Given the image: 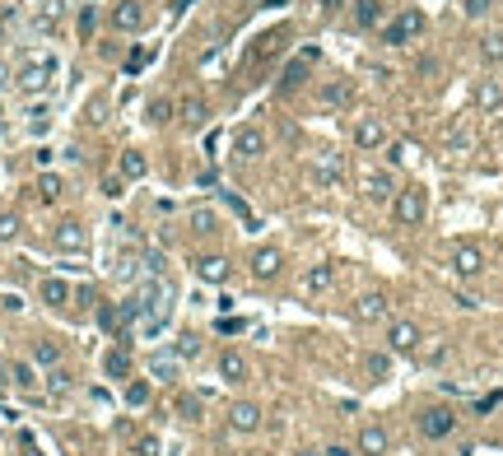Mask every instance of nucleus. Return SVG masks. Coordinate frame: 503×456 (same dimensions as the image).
Segmentation results:
<instances>
[{
    "label": "nucleus",
    "mask_w": 503,
    "mask_h": 456,
    "mask_svg": "<svg viewBox=\"0 0 503 456\" xmlns=\"http://www.w3.org/2000/svg\"><path fill=\"white\" fill-rule=\"evenodd\" d=\"M340 5H345V0H317V10H326V14H335Z\"/></svg>",
    "instance_id": "50"
},
{
    "label": "nucleus",
    "mask_w": 503,
    "mask_h": 456,
    "mask_svg": "<svg viewBox=\"0 0 503 456\" xmlns=\"http://www.w3.org/2000/svg\"><path fill=\"white\" fill-rule=\"evenodd\" d=\"M10 382H14V378H10V363L0 358V387H10Z\"/></svg>",
    "instance_id": "53"
},
{
    "label": "nucleus",
    "mask_w": 503,
    "mask_h": 456,
    "mask_svg": "<svg viewBox=\"0 0 503 456\" xmlns=\"http://www.w3.org/2000/svg\"><path fill=\"white\" fill-rule=\"evenodd\" d=\"M308 177L317 182V187H340V177H345V163H340V154H317L313 168H308Z\"/></svg>",
    "instance_id": "8"
},
{
    "label": "nucleus",
    "mask_w": 503,
    "mask_h": 456,
    "mask_svg": "<svg viewBox=\"0 0 503 456\" xmlns=\"http://www.w3.org/2000/svg\"><path fill=\"white\" fill-rule=\"evenodd\" d=\"M364 187H369V201H391L396 196V182L387 173H364Z\"/></svg>",
    "instance_id": "25"
},
{
    "label": "nucleus",
    "mask_w": 503,
    "mask_h": 456,
    "mask_svg": "<svg viewBox=\"0 0 503 456\" xmlns=\"http://www.w3.org/2000/svg\"><path fill=\"white\" fill-rule=\"evenodd\" d=\"M364 368H369L373 378H382L387 373V354H364Z\"/></svg>",
    "instance_id": "40"
},
{
    "label": "nucleus",
    "mask_w": 503,
    "mask_h": 456,
    "mask_svg": "<svg viewBox=\"0 0 503 456\" xmlns=\"http://www.w3.org/2000/svg\"><path fill=\"white\" fill-rule=\"evenodd\" d=\"M122 182L126 177H103V196H122Z\"/></svg>",
    "instance_id": "47"
},
{
    "label": "nucleus",
    "mask_w": 503,
    "mask_h": 456,
    "mask_svg": "<svg viewBox=\"0 0 503 456\" xmlns=\"http://www.w3.org/2000/svg\"><path fill=\"white\" fill-rule=\"evenodd\" d=\"M149 122H168V103H163V98L149 103Z\"/></svg>",
    "instance_id": "46"
},
{
    "label": "nucleus",
    "mask_w": 503,
    "mask_h": 456,
    "mask_svg": "<svg viewBox=\"0 0 503 456\" xmlns=\"http://www.w3.org/2000/svg\"><path fill=\"white\" fill-rule=\"evenodd\" d=\"M93 23H98V14H93V5H84V10H79V33L89 37V33H93Z\"/></svg>",
    "instance_id": "43"
},
{
    "label": "nucleus",
    "mask_w": 503,
    "mask_h": 456,
    "mask_svg": "<svg viewBox=\"0 0 503 456\" xmlns=\"http://www.w3.org/2000/svg\"><path fill=\"white\" fill-rule=\"evenodd\" d=\"M135 456H158V438H140V443H135Z\"/></svg>",
    "instance_id": "45"
},
{
    "label": "nucleus",
    "mask_w": 503,
    "mask_h": 456,
    "mask_svg": "<svg viewBox=\"0 0 503 456\" xmlns=\"http://www.w3.org/2000/svg\"><path fill=\"white\" fill-rule=\"evenodd\" d=\"M299 456H322V452H317V447H299Z\"/></svg>",
    "instance_id": "55"
},
{
    "label": "nucleus",
    "mask_w": 503,
    "mask_h": 456,
    "mask_svg": "<svg viewBox=\"0 0 503 456\" xmlns=\"http://www.w3.org/2000/svg\"><path fill=\"white\" fill-rule=\"evenodd\" d=\"M261 149H266V135H261L257 126H247V131L233 135V154H238V158H257Z\"/></svg>",
    "instance_id": "18"
},
{
    "label": "nucleus",
    "mask_w": 503,
    "mask_h": 456,
    "mask_svg": "<svg viewBox=\"0 0 503 456\" xmlns=\"http://www.w3.org/2000/svg\"><path fill=\"white\" fill-rule=\"evenodd\" d=\"M475 107L480 112H499L503 107V84L499 79H480V84H475Z\"/></svg>",
    "instance_id": "20"
},
{
    "label": "nucleus",
    "mask_w": 503,
    "mask_h": 456,
    "mask_svg": "<svg viewBox=\"0 0 503 456\" xmlns=\"http://www.w3.org/2000/svg\"><path fill=\"white\" fill-rule=\"evenodd\" d=\"M145 66H149V47H131V52H126V61H122L126 75H140Z\"/></svg>",
    "instance_id": "34"
},
{
    "label": "nucleus",
    "mask_w": 503,
    "mask_h": 456,
    "mask_svg": "<svg viewBox=\"0 0 503 456\" xmlns=\"http://www.w3.org/2000/svg\"><path fill=\"white\" fill-rule=\"evenodd\" d=\"M229 428H233V433H252V428H261V410L252 401H233V405H229Z\"/></svg>",
    "instance_id": "15"
},
{
    "label": "nucleus",
    "mask_w": 503,
    "mask_h": 456,
    "mask_svg": "<svg viewBox=\"0 0 503 456\" xmlns=\"http://www.w3.org/2000/svg\"><path fill=\"white\" fill-rule=\"evenodd\" d=\"M52 242H56V252L79 256V252H89V228H84L79 219H61L52 228Z\"/></svg>",
    "instance_id": "4"
},
{
    "label": "nucleus",
    "mask_w": 503,
    "mask_h": 456,
    "mask_svg": "<svg viewBox=\"0 0 503 456\" xmlns=\"http://www.w3.org/2000/svg\"><path fill=\"white\" fill-rule=\"evenodd\" d=\"M178 354H182V358L201 354V340H196V335H182V340H178Z\"/></svg>",
    "instance_id": "44"
},
{
    "label": "nucleus",
    "mask_w": 503,
    "mask_h": 456,
    "mask_svg": "<svg viewBox=\"0 0 503 456\" xmlns=\"http://www.w3.org/2000/svg\"><path fill=\"white\" fill-rule=\"evenodd\" d=\"M14 233H19V219H14V214H0V242H10Z\"/></svg>",
    "instance_id": "41"
},
{
    "label": "nucleus",
    "mask_w": 503,
    "mask_h": 456,
    "mask_svg": "<svg viewBox=\"0 0 503 456\" xmlns=\"http://www.w3.org/2000/svg\"><path fill=\"white\" fill-rule=\"evenodd\" d=\"M289 42H294L289 23H284V28H270V33H261V37H257V47L247 52V66H261V61H270V56H279V52H284V47H289Z\"/></svg>",
    "instance_id": "5"
},
{
    "label": "nucleus",
    "mask_w": 503,
    "mask_h": 456,
    "mask_svg": "<svg viewBox=\"0 0 503 456\" xmlns=\"http://www.w3.org/2000/svg\"><path fill=\"white\" fill-rule=\"evenodd\" d=\"M98 326H103V331H122V312L112 308V303H108V308H98Z\"/></svg>",
    "instance_id": "38"
},
{
    "label": "nucleus",
    "mask_w": 503,
    "mask_h": 456,
    "mask_svg": "<svg viewBox=\"0 0 503 456\" xmlns=\"http://www.w3.org/2000/svg\"><path fill=\"white\" fill-rule=\"evenodd\" d=\"M214 210H191V228H196V233H214Z\"/></svg>",
    "instance_id": "37"
},
{
    "label": "nucleus",
    "mask_w": 503,
    "mask_h": 456,
    "mask_svg": "<svg viewBox=\"0 0 503 456\" xmlns=\"http://www.w3.org/2000/svg\"><path fill=\"white\" fill-rule=\"evenodd\" d=\"M178 117H182V126H187V131H201V126L210 122V103H205L201 93H187V98H182V107H178Z\"/></svg>",
    "instance_id": "13"
},
{
    "label": "nucleus",
    "mask_w": 503,
    "mask_h": 456,
    "mask_svg": "<svg viewBox=\"0 0 503 456\" xmlns=\"http://www.w3.org/2000/svg\"><path fill=\"white\" fill-rule=\"evenodd\" d=\"M196 275H201L205 284H229L233 266H229V256H196Z\"/></svg>",
    "instance_id": "16"
},
{
    "label": "nucleus",
    "mask_w": 503,
    "mask_h": 456,
    "mask_svg": "<svg viewBox=\"0 0 503 456\" xmlns=\"http://www.w3.org/2000/svg\"><path fill=\"white\" fill-rule=\"evenodd\" d=\"M490 5H494V0H461V10H466L470 19H480V14H490Z\"/></svg>",
    "instance_id": "42"
},
{
    "label": "nucleus",
    "mask_w": 503,
    "mask_h": 456,
    "mask_svg": "<svg viewBox=\"0 0 503 456\" xmlns=\"http://www.w3.org/2000/svg\"><path fill=\"white\" fill-rule=\"evenodd\" d=\"M354 145L359 154H373V149L387 145V126L378 122V117H364V122H354Z\"/></svg>",
    "instance_id": "10"
},
{
    "label": "nucleus",
    "mask_w": 503,
    "mask_h": 456,
    "mask_svg": "<svg viewBox=\"0 0 503 456\" xmlns=\"http://www.w3.org/2000/svg\"><path fill=\"white\" fill-rule=\"evenodd\" d=\"M219 378L224 382H243L247 378V358L238 354V349H224L219 354Z\"/></svg>",
    "instance_id": "23"
},
{
    "label": "nucleus",
    "mask_w": 503,
    "mask_h": 456,
    "mask_svg": "<svg viewBox=\"0 0 503 456\" xmlns=\"http://www.w3.org/2000/svg\"><path fill=\"white\" fill-rule=\"evenodd\" d=\"M359 452L364 456H387V433H382L378 423H364V428H359Z\"/></svg>",
    "instance_id": "21"
},
{
    "label": "nucleus",
    "mask_w": 503,
    "mask_h": 456,
    "mask_svg": "<svg viewBox=\"0 0 503 456\" xmlns=\"http://www.w3.org/2000/svg\"><path fill=\"white\" fill-rule=\"evenodd\" d=\"M424 210H429L424 187H401L396 196H391V219L401 223V228H415V223L424 219Z\"/></svg>",
    "instance_id": "2"
},
{
    "label": "nucleus",
    "mask_w": 503,
    "mask_h": 456,
    "mask_svg": "<svg viewBox=\"0 0 503 456\" xmlns=\"http://www.w3.org/2000/svg\"><path fill=\"white\" fill-rule=\"evenodd\" d=\"M191 5H196V0H173V5H168V14H187Z\"/></svg>",
    "instance_id": "49"
},
{
    "label": "nucleus",
    "mask_w": 503,
    "mask_h": 456,
    "mask_svg": "<svg viewBox=\"0 0 503 456\" xmlns=\"http://www.w3.org/2000/svg\"><path fill=\"white\" fill-rule=\"evenodd\" d=\"M154 378L173 382V378H178V358H168V354H158V358H154Z\"/></svg>",
    "instance_id": "39"
},
{
    "label": "nucleus",
    "mask_w": 503,
    "mask_h": 456,
    "mask_svg": "<svg viewBox=\"0 0 503 456\" xmlns=\"http://www.w3.org/2000/svg\"><path fill=\"white\" fill-rule=\"evenodd\" d=\"M313 61H317V47H303V52L294 56L289 66H284V75H279V89H284V93L299 89L303 79H308V66H313Z\"/></svg>",
    "instance_id": "12"
},
{
    "label": "nucleus",
    "mask_w": 503,
    "mask_h": 456,
    "mask_svg": "<svg viewBox=\"0 0 503 456\" xmlns=\"http://www.w3.org/2000/svg\"><path fill=\"white\" fill-rule=\"evenodd\" d=\"M452 270H457L461 279H475L485 270V252L475 242H457V247H452Z\"/></svg>",
    "instance_id": "9"
},
{
    "label": "nucleus",
    "mask_w": 503,
    "mask_h": 456,
    "mask_svg": "<svg viewBox=\"0 0 503 456\" xmlns=\"http://www.w3.org/2000/svg\"><path fill=\"white\" fill-rule=\"evenodd\" d=\"M452 428H457V414L447 410V405H429L424 414H420V433L424 438H452Z\"/></svg>",
    "instance_id": "6"
},
{
    "label": "nucleus",
    "mask_w": 503,
    "mask_h": 456,
    "mask_svg": "<svg viewBox=\"0 0 503 456\" xmlns=\"http://www.w3.org/2000/svg\"><path fill=\"white\" fill-rule=\"evenodd\" d=\"M354 322H359V326L387 322V298H382V293H364V298L354 303Z\"/></svg>",
    "instance_id": "17"
},
{
    "label": "nucleus",
    "mask_w": 503,
    "mask_h": 456,
    "mask_svg": "<svg viewBox=\"0 0 503 456\" xmlns=\"http://www.w3.org/2000/svg\"><path fill=\"white\" fill-rule=\"evenodd\" d=\"M112 28L117 33H140L145 28V5L140 0H117L112 5Z\"/></svg>",
    "instance_id": "7"
},
{
    "label": "nucleus",
    "mask_w": 503,
    "mask_h": 456,
    "mask_svg": "<svg viewBox=\"0 0 503 456\" xmlns=\"http://www.w3.org/2000/svg\"><path fill=\"white\" fill-rule=\"evenodd\" d=\"M117 168H122V177L126 182H140L149 173V158L140 154V149H122V158H117Z\"/></svg>",
    "instance_id": "22"
},
{
    "label": "nucleus",
    "mask_w": 503,
    "mask_h": 456,
    "mask_svg": "<svg viewBox=\"0 0 503 456\" xmlns=\"http://www.w3.org/2000/svg\"><path fill=\"white\" fill-rule=\"evenodd\" d=\"M387 345H391V354H415V349H420V326L415 322H391Z\"/></svg>",
    "instance_id": "11"
},
{
    "label": "nucleus",
    "mask_w": 503,
    "mask_h": 456,
    "mask_svg": "<svg viewBox=\"0 0 503 456\" xmlns=\"http://www.w3.org/2000/svg\"><path fill=\"white\" fill-rule=\"evenodd\" d=\"M5 23H10V5H0V42H5Z\"/></svg>",
    "instance_id": "52"
},
{
    "label": "nucleus",
    "mask_w": 503,
    "mask_h": 456,
    "mask_svg": "<svg viewBox=\"0 0 503 456\" xmlns=\"http://www.w3.org/2000/svg\"><path fill=\"white\" fill-rule=\"evenodd\" d=\"M326 456H354V452H349V447H331V452H326Z\"/></svg>",
    "instance_id": "54"
},
{
    "label": "nucleus",
    "mask_w": 503,
    "mask_h": 456,
    "mask_svg": "<svg viewBox=\"0 0 503 456\" xmlns=\"http://www.w3.org/2000/svg\"><path fill=\"white\" fill-rule=\"evenodd\" d=\"M178 414H182V419H201V414H205V401L187 391V396H178Z\"/></svg>",
    "instance_id": "35"
},
{
    "label": "nucleus",
    "mask_w": 503,
    "mask_h": 456,
    "mask_svg": "<svg viewBox=\"0 0 503 456\" xmlns=\"http://www.w3.org/2000/svg\"><path fill=\"white\" fill-rule=\"evenodd\" d=\"M424 33V14L420 10H401L391 23H382V42L387 47H405L410 37H420Z\"/></svg>",
    "instance_id": "3"
},
{
    "label": "nucleus",
    "mask_w": 503,
    "mask_h": 456,
    "mask_svg": "<svg viewBox=\"0 0 503 456\" xmlns=\"http://www.w3.org/2000/svg\"><path fill=\"white\" fill-rule=\"evenodd\" d=\"M37 293H42L47 308H66V303H70V284L61 275H47L42 284H37Z\"/></svg>",
    "instance_id": "19"
},
{
    "label": "nucleus",
    "mask_w": 503,
    "mask_h": 456,
    "mask_svg": "<svg viewBox=\"0 0 503 456\" xmlns=\"http://www.w3.org/2000/svg\"><path fill=\"white\" fill-rule=\"evenodd\" d=\"M33 191H37V201H61V177H56V173H42V177L33 182Z\"/></svg>",
    "instance_id": "29"
},
{
    "label": "nucleus",
    "mask_w": 503,
    "mask_h": 456,
    "mask_svg": "<svg viewBox=\"0 0 503 456\" xmlns=\"http://www.w3.org/2000/svg\"><path fill=\"white\" fill-rule=\"evenodd\" d=\"M354 23H359V28L382 23V5H378V0H359V5H354Z\"/></svg>",
    "instance_id": "28"
},
{
    "label": "nucleus",
    "mask_w": 503,
    "mask_h": 456,
    "mask_svg": "<svg viewBox=\"0 0 503 456\" xmlns=\"http://www.w3.org/2000/svg\"><path fill=\"white\" fill-rule=\"evenodd\" d=\"M247 266H252V275H257V279H275L279 266H284V256H279V247H257Z\"/></svg>",
    "instance_id": "14"
},
{
    "label": "nucleus",
    "mask_w": 503,
    "mask_h": 456,
    "mask_svg": "<svg viewBox=\"0 0 503 456\" xmlns=\"http://www.w3.org/2000/svg\"><path fill=\"white\" fill-rule=\"evenodd\" d=\"M126 405H131V410L149 405V382H145V378H131V382H126Z\"/></svg>",
    "instance_id": "30"
},
{
    "label": "nucleus",
    "mask_w": 503,
    "mask_h": 456,
    "mask_svg": "<svg viewBox=\"0 0 503 456\" xmlns=\"http://www.w3.org/2000/svg\"><path fill=\"white\" fill-rule=\"evenodd\" d=\"M387 149V163H405V145H382Z\"/></svg>",
    "instance_id": "48"
},
{
    "label": "nucleus",
    "mask_w": 503,
    "mask_h": 456,
    "mask_svg": "<svg viewBox=\"0 0 503 456\" xmlns=\"http://www.w3.org/2000/svg\"><path fill=\"white\" fill-rule=\"evenodd\" d=\"M480 56L490 61V66H499L503 61V33H485L480 37Z\"/></svg>",
    "instance_id": "32"
},
{
    "label": "nucleus",
    "mask_w": 503,
    "mask_h": 456,
    "mask_svg": "<svg viewBox=\"0 0 503 456\" xmlns=\"http://www.w3.org/2000/svg\"><path fill=\"white\" fill-rule=\"evenodd\" d=\"M349 98H354L349 79H326V84H322V103H326V107H345Z\"/></svg>",
    "instance_id": "24"
},
{
    "label": "nucleus",
    "mask_w": 503,
    "mask_h": 456,
    "mask_svg": "<svg viewBox=\"0 0 503 456\" xmlns=\"http://www.w3.org/2000/svg\"><path fill=\"white\" fill-rule=\"evenodd\" d=\"M331 289V266H308L303 270V293H326Z\"/></svg>",
    "instance_id": "27"
},
{
    "label": "nucleus",
    "mask_w": 503,
    "mask_h": 456,
    "mask_svg": "<svg viewBox=\"0 0 503 456\" xmlns=\"http://www.w3.org/2000/svg\"><path fill=\"white\" fill-rule=\"evenodd\" d=\"M103 373H108V378H131V354H126L122 345L108 349V354H103Z\"/></svg>",
    "instance_id": "26"
},
{
    "label": "nucleus",
    "mask_w": 503,
    "mask_h": 456,
    "mask_svg": "<svg viewBox=\"0 0 503 456\" xmlns=\"http://www.w3.org/2000/svg\"><path fill=\"white\" fill-rule=\"evenodd\" d=\"M10 378H14V387H19V391H37V373L28 363H10Z\"/></svg>",
    "instance_id": "33"
},
{
    "label": "nucleus",
    "mask_w": 503,
    "mask_h": 456,
    "mask_svg": "<svg viewBox=\"0 0 503 456\" xmlns=\"http://www.w3.org/2000/svg\"><path fill=\"white\" fill-rule=\"evenodd\" d=\"M52 79H56V56H28L14 84H19V93H47Z\"/></svg>",
    "instance_id": "1"
},
{
    "label": "nucleus",
    "mask_w": 503,
    "mask_h": 456,
    "mask_svg": "<svg viewBox=\"0 0 503 456\" xmlns=\"http://www.w3.org/2000/svg\"><path fill=\"white\" fill-rule=\"evenodd\" d=\"M47 391H52V396H66V391H70V373L52 368V373H47Z\"/></svg>",
    "instance_id": "36"
},
{
    "label": "nucleus",
    "mask_w": 503,
    "mask_h": 456,
    "mask_svg": "<svg viewBox=\"0 0 503 456\" xmlns=\"http://www.w3.org/2000/svg\"><path fill=\"white\" fill-rule=\"evenodd\" d=\"M19 456H42V452H37V447H33V438H23V447H19Z\"/></svg>",
    "instance_id": "51"
},
{
    "label": "nucleus",
    "mask_w": 503,
    "mask_h": 456,
    "mask_svg": "<svg viewBox=\"0 0 503 456\" xmlns=\"http://www.w3.org/2000/svg\"><path fill=\"white\" fill-rule=\"evenodd\" d=\"M33 358H37L42 368H56V363H61V345H56V340H37V345H33Z\"/></svg>",
    "instance_id": "31"
}]
</instances>
